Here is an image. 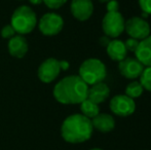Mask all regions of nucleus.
I'll use <instances>...</instances> for the list:
<instances>
[{"instance_id":"4be33fe9","label":"nucleus","mask_w":151,"mask_h":150,"mask_svg":"<svg viewBox=\"0 0 151 150\" xmlns=\"http://www.w3.org/2000/svg\"><path fill=\"white\" fill-rule=\"evenodd\" d=\"M139 40L135 39V38H131L129 37V39L125 40L124 42V46L127 48V52H135L136 50L138 48V45H139Z\"/></svg>"},{"instance_id":"412c9836","label":"nucleus","mask_w":151,"mask_h":150,"mask_svg":"<svg viewBox=\"0 0 151 150\" xmlns=\"http://www.w3.org/2000/svg\"><path fill=\"white\" fill-rule=\"evenodd\" d=\"M68 0H43V3L50 9H59L67 3Z\"/></svg>"},{"instance_id":"20e7f679","label":"nucleus","mask_w":151,"mask_h":150,"mask_svg":"<svg viewBox=\"0 0 151 150\" xmlns=\"http://www.w3.org/2000/svg\"><path fill=\"white\" fill-rule=\"evenodd\" d=\"M107 75L106 66L101 60L91 58L83 61L79 67V76L88 85L103 82Z\"/></svg>"},{"instance_id":"aec40b11","label":"nucleus","mask_w":151,"mask_h":150,"mask_svg":"<svg viewBox=\"0 0 151 150\" xmlns=\"http://www.w3.org/2000/svg\"><path fill=\"white\" fill-rule=\"evenodd\" d=\"M16 31H14V27L10 24H7L5 26L2 27V29L0 30V35H1L2 38L4 39H10L12 37H14L16 35Z\"/></svg>"},{"instance_id":"cd10ccee","label":"nucleus","mask_w":151,"mask_h":150,"mask_svg":"<svg viewBox=\"0 0 151 150\" xmlns=\"http://www.w3.org/2000/svg\"><path fill=\"white\" fill-rule=\"evenodd\" d=\"M90 150H104V149H101V148H91Z\"/></svg>"},{"instance_id":"1a4fd4ad","label":"nucleus","mask_w":151,"mask_h":150,"mask_svg":"<svg viewBox=\"0 0 151 150\" xmlns=\"http://www.w3.org/2000/svg\"><path fill=\"white\" fill-rule=\"evenodd\" d=\"M109 107L113 114L121 117H127L135 112L136 103L135 100L125 95H117L111 99Z\"/></svg>"},{"instance_id":"6e6552de","label":"nucleus","mask_w":151,"mask_h":150,"mask_svg":"<svg viewBox=\"0 0 151 150\" xmlns=\"http://www.w3.org/2000/svg\"><path fill=\"white\" fill-rule=\"evenodd\" d=\"M61 73L59 60L56 58H47L39 65L37 76L43 83H52L59 77Z\"/></svg>"},{"instance_id":"f3484780","label":"nucleus","mask_w":151,"mask_h":150,"mask_svg":"<svg viewBox=\"0 0 151 150\" xmlns=\"http://www.w3.org/2000/svg\"><path fill=\"white\" fill-rule=\"evenodd\" d=\"M80 111H81V114L84 115L86 117L90 118V119H93V117L98 115L100 113V108L99 105H97L96 103L91 102L88 99H86L83 102L80 103Z\"/></svg>"},{"instance_id":"9d476101","label":"nucleus","mask_w":151,"mask_h":150,"mask_svg":"<svg viewBox=\"0 0 151 150\" xmlns=\"http://www.w3.org/2000/svg\"><path fill=\"white\" fill-rule=\"evenodd\" d=\"M145 67L139 62L136 58H125L120 61L118 64V70L120 74L127 79H136L140 77Z\"/></svg>"},{"instance_id":"ddd939ff","label":"nucleus","mask_w":151,"mask_h":150,"mask_svg":"<svg viewBox=\"0 0 151 150\" xmlns=\"http://www.w3.org/2000/svg\"><path fill=\"white\" fill-rule=\"evenodd\" d=\"M110 95V88L104 82H99L88 88V99L97 105L105 102Z\"/></svg>"},{"instance_id":"393cba45","label":"nucleus","mask_w":151,"mask_h":150,"mask_svg":"<svg viewBox=\"0 0 151 150\" xmlns=\"http://www.w3.org/2000/svg\"><path fill=\"white\" fill-rule=\"evenodd\" d=\"M59 64H60V68H61V71H67L70 67V64L68 61L66 60H61L59 61Z\"/></svg>"},{"instance_id":"4468645a","label":"nucleus","mask_w":151,"mask_h":150,"mask_svg":"<svg viewBox=\"0 0 151 150\" xmlns=\"http://www.w3.org/2000/svg\"><path fill=\"white\" fill-rule=\"evenodd\" d=\"M91 120L93 130H97L101 133H109L115 128V120L113 116L108 113H99Z\"/></svg>"},{"instance_id":"9b49d317","label":"nucleus","mask_w":151,"mask_h":150,"mask_svg":"<svg viewBox=\"0 0 151 150\" xmlns=\"http://www.w3.org/2000/svg\"><path fill=\"white\" fill-rule=\"evenodd\" d=\"M71 14L80 22L88 21L93 16V4L91 0H72L70 5Z\"/></svg>"},{"instance_id":"2eb2a0df","label":"nucleus","mask_w":151,"mask_h":150,"mask_svg":"<svg viewBox=\"0 0 151 150\" xmlns=\"http://www.w3.org/2000/svg\"><path fill=\"white\" fill-rule=\"evenodd\" d=\"M135 55L144 67H151V35L139 42Z\"/></svg>"},{"instance_id":"6ab92c4d","label":"nucleus","mask_w":151,"mask_h":150,"mask_svg":"<svg viewBox=\"0 0 151 150\" xmlns=\"http://www.w3.org/2000/svg\"><path fill=\"white\" fill-rule=\"evenodd\" d=\"M139 78L144 90L151 93V67H145Z\"/></svg>"},{"instance_id":"b1692460","label":"nucleus","mask_w":151,"mask_h":150,"mask_svg":"<svg viewBox=\"0 0 151 150\" xmlns=\"http://www.w3.org/2000/svg\"><path fill=\"white\" fill-rule=\"evenodd\" d=\"M119 3L116 0H109L107 2V12H115L118 11Z\"/></svg>"},{"instance_id":"5701e85b","label":"nucleus","mask_w":151,"mask_h":150,"mask_svg":"<svg viewBox=\"0 0 151 150\" xmlns=\"http://www.w3.org/2000/svg\"><path fill=\"white\" fill-rule=\"evenodd\" d=\"M139 5L142 11L151 14V0H139Z\"/></svg>"},{"instance_id":"c756f323","label":"nucleus","mask_w":151,"mask_h":150,"mask_svg":"<svg viewBox=\"0 0 151 150\" xmlns=\"http://www.w3.org/2000/svg\"><path fill=\"white\" fill-rule=\"evenodd\" d=\"M18 1H24V0H18Z\"/></svg>"},{"instance_id":"7ed1b4c3","label":"nucleus","mask_w":151,"mask_h":150,"mask_svg":"<svg viewBox=\"0 0 151 150\" xmlns=\"http://www.w3.org/2000/svg\"><path fill=\"white\" fill-rule=\"evenodd\" d=\"M37 16L29 5H21L14 9L10 18V25L19 35H28L37 26Z\"/></svg>"},{"instance_id":"39448f33","label":"nucleus","mask_w":151,"mask_h":150,"mask_svg":"<svg viewBox=\"0 0 151 150\" xmlns=\"http://www.w3.org/2000/svg\"><path fill=\"white\" fill-rule=\"evenodd\" d=\"M37 26L44 36H56L63 30L64 20L57 12H46L38 21Z\"/></svg>"},{"instance_id":"f03ea898","label":"nucleus","mask_w":151,"mask_h":150,"mask_svg":"<svg viewBox=\"0 0 151 150\" xmlns=\"http://www.w3.org/2000/svg\"><path fill=\"white\" fill-rule=\"evenodd\" d=\"M93 128L91 120L81 113H74L67 116L62 122L61 136L70 144H80L90 140Z\"/></svg>"},{"instance_id":"bb28decb","label":"nucleus","mask_w":151,"mask_h":150,"mask_svg":"<svg viewBox=\"0 0 151 150\" xmlns=\"http://www.w3.org/2000/svg\"><path fill=\"white\" fill-rule=\"evenodd\" d=\"M29 2L32 5H40L43 3V0H29Z\"/></svg>"},{"instance_id":"0eeeda50","label":"nucleus","mask_w":151,"mask_h":150,"mask_svg":"<svg viewBox=\"0 0 151 150\" xmlns=\"http://www.w3.org/2000/svg\"><path fill=\"white\" fill-rule=\"evenodd\" d=\"M124 31L131 38H135L141 41L150 35V26L147 21L144 19L133 17L125 21Z\"/></svg>"},{"instance_id":"423d86ee","label":"nucleus","mask_w":151,"mask_h":150,"mask_svg":"<svg viewBox=\"0 0 151 150\" xmlns=\"http://www.w3.org/2000/svg\"><path fill=\"white\" fill-rule=\"evenodd\" d=\"M124 19L119 11L107 12L102 21V29L109 38H117L124 31Z\"/></svg>"},{"instance_id":"c85d7f7f","label":"nucleus","mask_w":151,"mask_h":150,"mask_svg":"<svg viewBox=\"0 0 151 150\" xmlns=\"http://www.w3.org/2000/svg\"><path fill=\"white\" fill-rule=\"evenodd\" d=\"M100 2H108L109 0H99Z\"/></svg>"},{"instance_id":"f257e3e1","label":"nucleus","mask_w":151,"mask_h":150,"mask_svg":"<svg viewBox=\"0 0 151 150\" xmlns=\"http://www.w3.org/2000/svg\"><path fill=\"white\" fill-rule=\"evenodd\" d=\"M88 85L78 75H69L57 82L52 90L57 102L63 105L80 104L88 99Z\"/></svg>"},{"instance_id":"dca6fc26","label":"nucleus","mask_w":151,"mask_h":150,"mask_svg":"<svg viewBox=\"0 0 151 150\" xmlns=\"http://www.w3.org/2000/svg\"><path fill=\"white\" fill-rule=\"evenodd\" d=\"M106 50H107V55L109 56V58L116 62H120L127 58V50L124 46V42L119 39L111 40L106 47Z\"/></svg>"},{"instance_id":"f8f14e48","label":"nucleus","mask_w":151,"mask_h":150,"mask_svg":"<svg viewBox=\"0 0 151 150\" xmlns=\"http://www.w3.org/2000/svg\"><path fill=\"white\" fill-rule=\"evenodd\" d=\"M7 50L12 58L23 59L29 50V43L26 37L23 35L16 34L14 37L8 39Z\"/></svg>"},{"instance_id":"a878e982","label":"nucleus","mask_w":151,"mask_h":150,"mask_svg":"<svg viewBox=\"0 0 151 150\" xmlns=\"http://www.w3.org/2000/svg\"><path fill=\"white\" fill-rule=\"evenodd\" d=\"M110 41H111L110 38L107 36H103V37L100 38V44H101L102 46H105V47H107V45L109 44Z\"/></svg>"},{"instance_id":"a211bd4d","label":"nucleus","mask_w":151,"mask_h":150,"mask_svg":"<svg viewBox=\"0 0 151 150\" xmlns=\"http://www.w3.org/2000/svg\"><path fill=\"white\" fill-rule=\"evenodd\" d=\"M143 92H144V88L142 86V84L140 83V81H132L125 88L124 95L129 97L131 99H133V100H135V99L141 97Z\"/></svg>"}]
</instances>
